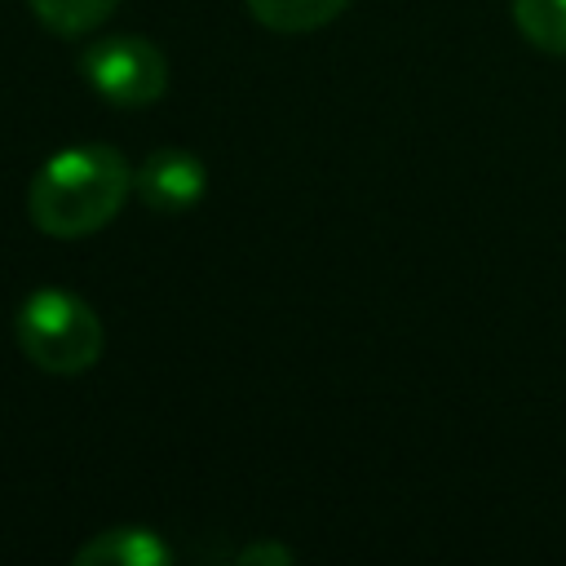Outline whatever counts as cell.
Here are the masks:
<instances>
[{
  "mask_svg": "<svg viewBox=\"0 0 566 566\" xmlns=\"http://www.w3.org/2000/svg\"><path fill=\"white\" fill-rule=\"evenodd\" d=\"M349 0H248L252 18L265 27V31H279V35H305V31H318L327 27L336 13H345Z\"/></svg>",
  "mask_w": 566,
  "mask_h": 566,
  "instance_id": "obj_6",
  "label": "cell"
},
{
  "mask_svg": "<svg viewBox=\"0 0 566 566\" xmlns=\"http://www.w3.org/2000/svg\"><path fill=\"white\" fill-rule=\"evenodd\" d=\"M239 562H279V566H287V562H292V553H287V548H279V544H252V548H243V553H239Z\"/></svg>",
  "mask_w": 566,
  "mask_h": 566,
  "instance_id": "obj_9",
  "label": "cell"
},
{
  "mask_svg": "<svg viewBox=\"0 0 566 566\" xmlns=\"http://www.w3.org/2000/svg\"><path fill=\"white\" fill-rule=\"evenodd\" d=\"M84 80L111 106H150L168 88V57L146 35H102L80 57Z\"/></svg>",
  "mask_w": 566,
  "mask_h": 566,
  "instance_id": "obj_3",
  "label": "cell"
},
{
  "mask_svg": "<svg viewBox=\"0 0 566 566\" xmlns=\"http://www.w3.org/2000/svg\"><path fill=\"white\" fill-rule=\"evenodd\" d=\"M13 336L22 354L53 376L88 371L102 354V318L66 287H35L13 314Z\"/></svg>",
  "mask_w": 566,
  "mask_h": 566,
  "instance_id": "obj_2",
  "label": "cell"
},
{
  "mask_svg": "<svg viewBox=\"0 0 566 566\" xmlns=\"http://www.w3.org/2000/svg\"><path fill=\"white\" fill-rule=\"evenodd\" d=\"M172 548L150 526H111L75 548V566H168Z\"/></svg>",
  "mask_w": 566,
  "mask_h": 566,
  "instance_id": "obj_5",
  "label": "cell"
},
{
  "mask_svg": "<svg viewBox=\"0 0 566 566\" xmlns=\"http://www.w3.org/2000/svg\"><path fill=\"white\" fill-rule=\"evenodd\" d=\"M133 190L128 159L106 142H80L57 155H49L27 190V212L40 234L53 239H80L102 230L124 195Z\"/></svg>",
  "mask_w": 566,
  "mask_h": 566,
  "instance_id": "obj_1",
  "label": "cell"
},
{
  "mask_svg": "<svg viewBox=\"0 0 566 566\" xmlns=\"http://www.w3.org/2000/svg\"><path fill=\"white\" fill-rule=\"evenodd\" d=\"M509 9L535 49L566 57V0H509Z\"/></svg>",
  "mask_w": 566,
  "mask_h": 566,
  "instance_id": "obj_7",
  "label": "cell"
},
{
  "mask_svg": "<svg viewBox=\"0 0 566 566\" xmlns=\"http://www.w3.org/2000/svg\"><path fill=\"white\" fill-rule=\"evenodd\" d=\"M27 4H31V13L49 31H57V35H88V31H97L115 13L119 0H27Z\"/></svg>",
  "mask_w": 566,
  "mask_h": 566,
  "instance_id": "obj_8",
  "label": "cell"
},
{
  "mask_svg": "<svg viewBox=\"0 0 566 566\" xmlns=\"http://www.w3.org/2000/svg\"><path fill=\"white\" fill-rule=\"evenodd\" d=\"M133 190L142 195V203L150 212H164V217H177V212H190L203 190H208V168L199 155L190 150H177V146H164L155 155H146V164L133 172Z\"/></svg>",
  "mask_w": 566,
  "mask_h": 566,
  "instance_id": "obj_4",
  "label": "cell"
}]
</instances>
